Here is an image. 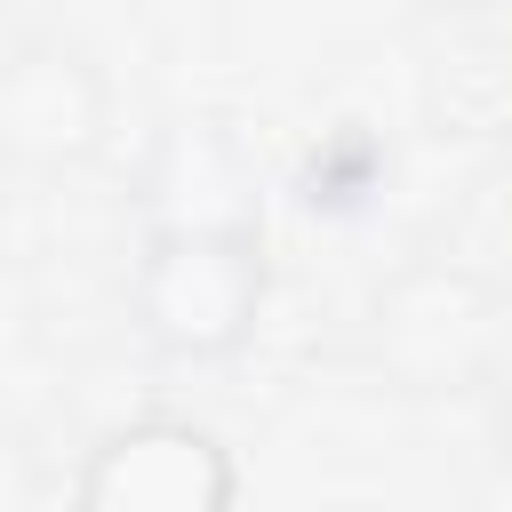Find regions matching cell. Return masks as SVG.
I'll return each instance as SVG.
<instances>
[{"mask_svg":"<svg viewBox=\"0 0 512 512\" xmlns=\"http://www.w3.org/2000/svg\"><path fill=\"white\" fill-rule=\"evenodd\" d=\"M272 296L264 224H144L128 272V320L160 360H240Z\"/></svg>","mask_w":512,"mask_h":512,"instance_id":"obj_1","label":"cell"},{"mask_svg":"<svg viewBox=\"0 0 512 512\" xmlns=\"http://www.w3.org/2000/svg\"><path fill=\"white\" fill-rule=\"evenodd\" d=\"M472 8H512V0H472Z\"/></svg>","mask_w":512,"mask_h":512,"instance_id":"obj_7","label":"cell"},{"mask_svg":"<svg viewBox=\"0 0 512 512\" xmlns=\"http://www.w3.org/2000/svg\"><path fill=\"white\" fill-rule=\"evenodd\" d=\"M504 320H512V304L488 272L424 256V264H408L376 288L368 360L416 400L488 392V376L504 368Z\"/></svg>","mask_w":512,"mask_h":512,"instance_id":"obj_2","label":"cell"},{"mask_svg":"<svg viewBox=\"0 0 512 512\" xmlns=\"http://www.w3.org/2000/svg\"><path fill=\"white\" fill-rule=\"evenodd\" d=\"M488 440H496V456L512 464V360L488 376Z\"/></svg>","mask_w":512,"mask_h":512,"instance_id":"obj_6","label":"cell"},{"mask_svg":"<svg viewBox=\"0 0 512 512\" xmlns=\"http://www.w3.org/2000/svg\"><path fill=\"white\" fill-rule=\"evenodd\" d=\"M104 136H112V80L80 40L32 32L0 56V160L8 168L64 176V168H88Z\"/></svg>","mask_w":512,"mask_h":512,"instance_id":"obj_4","label":"cell"},{"mask_svg":"<svg viewBox=\"0 0 512 512\" xmlns=\"http://www.w3.org/2000/svg\"><path fill=\"white\" fill-rule=\"evenodd\" d=\"M144 224H264L256 160L224 120H176L144 168Z\"/></svg>","mask_w":512,"mask_h":512,"instance_id":"obj_5","label":"cell"},{"mask_svg":"<svg viewBox=\"0 0 512 512\" xmlns=\"http://www.w3.org/2000/svg\"><path fill=\"white\" fill-rule=\"evenodd\" d=\"M72 512H240V456L200 416H128L88 440Z\"/></svg>","mask_w":512,"mask_h":512,"instance_id":"obj_3","label":"cell"}]
</instances>
